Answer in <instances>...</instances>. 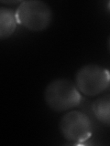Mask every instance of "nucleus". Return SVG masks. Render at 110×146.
<instances>
[{
	"instance_id": "1",
	"label": "nucleus",
	"mask_w": 110,
	"mask_h": 146,
	"mask_svg": "<svg viewBox=\"0 0 110 146\" xmlns=\"http://www.w3.org/2000/svg\"><path fill=\"white\" fill-rule=\"evenodd\" d=\"M44 100L52 111L63 112L79 106L82 95L74 82L67 79H56L45 88Z\"/></svg>"
},
{
	"instance_id": "2",
	"label": "nucleus",
	"mask_w": 110,
	"mask_h": 146,
	"mask_svg": "<svg viewBox=\"0 0 110 146\" xmlns=\"http://www.w3.org/2000/svg\"><path fill=\"white\" fill-rule=\"evenodd\" d=\"M17 23L34 32L45 30L52 20V10L50 6L40 0H27L19 3L16 10Z\"/></svg>"
},
{
	"instance_id": "3",
	"label": "nucleus",
	"mask_w": 110,
	"mask_h": 146,
	"mask_svg": "<svg viewBox=\"0 0 110 146\" xmlns=\"http://www.w3.org/2000/svg\"><path fill=\"white\" fill-rule=\"evenodd\" d=\"M74 83L82 94L95 97L109 88L110 71L96 64L85 65L76 72Z\"/></svg>"
},
{
	"instance_id": "4",
	"label": "nucleus",
	"mask_w": 110,
	"mask_h": 146,
	"mask_svg": "<svg viewBox=\"0 0 110 146\" xmlns=\"http://www.w3.org/2000/svg\"><path fill=\"white\" fill-rule=\"evenodd\" d=\"M59 128L64 139L75 143L89 140L93 131L90 118L81 111H70L64 114L60 121Z\"/></svg>"
},
{
	"instance_id": "5",
	"label": "nucleus",
	"mask_w": 110,
	"mask_h": 146,
	"mask_svg": "<svg viewBox=\"0 0 110 146\" xmlns=\"http://www.w3.org/2000/svg\"><path fill=\"white\" fill-rule=\"evenodd\" d=\"M17 24L16 11L4 7L0 8V39L4 40L11 36Z\"/></svg>"
},
{
	"instance_id": "6",
	"label": "nucleus",
	"mask_w": 110,
	"mask_h": 146,
	"mask_svg": "<svg viewBox=\"0 0 110 146\" xmlns=\"http://www.w3.org/2000/svg\"><path fill=\"white\" fill-rule=\"evenodd\" d=\"M91 108L96 120L104 125L110 126V94L98 97L92 103Z\"/></svg>"
},
{
	"instance_id": "7",
	"label": "nucleus",
	"mask_w": 110,
	"mask_h": 146,
	"mask_svg": "<svg viewBox=\"0 0 110 146\" xmlns=\"http://www.w3.org/2000/svg\"><path fill=\"white\" fill-rule=\"evenodd\" d=\"M1 3H3V4H16L18 2L17 1H1Z\"/></svg>"
},
{
	"instance_id": "8",
	"label": "nucleus",
	"mask_w": 110,
	"mask_h": 146,
	"mask_svg": "<svg viewBox=\"0 0 110 146\" xmlns=\"http://www.w3.org/2000/svg\"><path fill=\"white\" fill-rule=\"evenodd\" d=\"M107 46H108V49H109V52H110V36L108 38V41H107Z\"/></svg>"
},
{
	"instance_id": "9",
	"label": "nucleus",
	"mask_w": 110,
	"mask_h": 146,
	"mask_svg": "<svg viewBox=\"0 0 110 146\" xmlns=\"http://www.w3.org/2000/svg\"><path fill=\"white\" fill-rule=\"evenodd\" d=\"M107 7H108V9L110 10V2H108V4H107Z\"/></svg>"
},
{
	"instance_id": "10",
	"label": "nucleus",
	"mask_w": 110,
	"mask_h": 146,
	"mask_svg": "<svg viewBox=\"0 0 110 146\" xmlns=\"http://www.w3.org/2000/svg\"><path fill=\"white\" fill-rule=\"evenodd\" d=\"M109 71H110V70H109ZM109 88H110V86H109Z\"/></svg>"
}]
</instances>
